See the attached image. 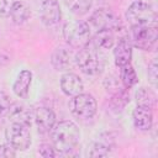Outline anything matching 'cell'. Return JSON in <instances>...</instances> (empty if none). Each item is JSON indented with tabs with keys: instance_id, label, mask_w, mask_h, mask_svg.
I'll use <instances>...</instances> for the list:
<instances>
[{
	"instance_id": "ffe728a7",
	"label": "cell",
	"mask_w": 158,
	"mask_h": 158,
	"mask_svg": "<svg viewBox=\"0 0 158 158\" xmlns=\"http://www.w3.org/2000/svg\"><path fill=\"white\" fill-rule=\"evenodd\" d=\"M128 102H130V94L126 88H121L120 90L112 94V98L110 99L109 102V107L115 112H120L126 107Z\"/></svg>"
},
{
	"instance_id": "7a4b0ae2",
	"label": "cell",
	"mask_w": 158,
	"mask_h": 158,
	"mask_svg": "<svg viewBox=\"0 0 158 158\" xmlns=\"http://www.w3.org/2000/svg\"><path fill=\"white\" fill-rule=\"evenodd\" d=\"M74 60L80 72L89 77L99 75L104 69V59L99 49L90 46V43L78 51L74 56Z\"/></svg>"
},
{
	"instance_id": "6da1fadb",
	"label": "cell",
	"mask_w": 158,
	"mask_h": 158,
	"mask_svg": "<svg viewBox=\"0 0 158 158\" xmlns=\"http://www.w3.org/2000/svg\"><path fill=\"white\" fill-rule=\"evenodd\" d=\"M51 137L53 147L59 153H67L74 149L80 138V131L78 126L70 120H63L56 122L51 130Z\"/></svg>"
},
{
	"instance_id": "4fadbf2b",
	"label": "cell",
	"mask_w": 158,
	"mask_h": 158,
	"mask_svg": "<svg viewBox=\"0 0 158 158\" xmlns=\"http://www.w3.org/2000/svg\"><path fill=\"white\" fill-rule=\"evenodd\" d=\"M60 89L67 96H75L84 90V84L75 73H64L60 78Z\"/></svg>"
},
{
	"instance_id": "484cf974",
	"label": "cell",
	"mask_w": 158,
	"mask_h": 158,
	"mask_svg": "<svg viewBox=\"0 0 158 158\" xmlns=\"http://www.w3.org/2000/svg\"><path fill=\"white\" fill-rule=\"evenodd\" d=\"M104 85H105V88H106V90L109 91H112L114 90V93H116L117 90H120L121 88H123V86H120V84H118V78H116V77H114V75H110V77H107L106 79H105V81H104ZM112 93V94H114Z\"/></svg>"
},
{
	"instance_id": "44dd1931",
	"label": "cell",
	"mask_w": 158,
	"mask_h": 158,
	"mask_svg": "<svg viewBox=\"0 0 158 158\" xmlns=\"http://www.w3.org/2000/svg\"><path fill=\"white\" fill-rule=\"evenodd\" d=\"M120 80L123 88L126 89H131L132 86H135L138 81L137 74L133 69V67L130 64H126L123 67H120Z\"/></svg>"
},
{
	"instance_id": "30bf717a",
	"label": "cell",
	"mask_w": 158,
	"mask_h": 158,
	"mask_svg": "<svg viewBox=\"0 0 158 158\" xmlns=\"http://www.w3.org/2000/svg\"><path fill=\"white\" fill-rule=\"evenodd\" d=\"M33 120L41 133H48L56 123V114L49 107L40 106L33 112Z\"/></svg>"
},
{
	"instance_id": "cb8c5ba5",
	"label": "cell",
	"mask_w": 158,
	"mask_h": 158,
	"mask_svg": "<svg viewBox=\"0 0 158 158\" xmlns=\"http://www.w3.org/2000/svg\"><path fill=\"white\" fill-rule=\"evenodd\" d=\"M11 106V101L10 98L7 96L6 93L0 91V118L7 115V111Z\"/></svg>"
},
{
	"instance_id": "7402d4cb",
	"label": "cell",
	"mask_w": 158,
	"mask_h": 158,
	"mask_svg": "<svg viewBox=\"0 0 158 158\" xmlns=\"http://www.w3.org/2000/svg\"><path fill=\"white\" fill-rule=\"evenodd\" d=\"M65 6L75 15H85L93 6L94 0H63Z\"/></svg>"
},
{
	"instance_id": "2e32d148",
	"label": "cell",
	"mask_w": 158,
	"mask_h": 158,
	"mask_svg": "<svg viewBox=\"0 0 158 158\" xmlns=\"http://www.w3.org/2000/svg\"><path fill=\"white\" fill-rule=\"evenodd\" d=\"M74 60V56L70 51L65 48H57L51 57V63L56 70L63 72L72 67V63Z\"/></svg>"
},
{
	"instance_id": "f546056e",
	"label": "cell",
	"mask_w": 158,
	"mask_h": 158,
	"mask_svg": "<svg viewBox=\"0 0 158 158\" xmlns=\"http://www.w3.org/2000/svg\"><path fill=\"white\" fill-rule=\"evenodd\" d=\"M135 1H138V2H142V4H147V5L153 6V7H154V4H156V0H135Z\"/></svg>"
},
{
	"instance_id": "5bb4252c",
	"label": "cell",
	"mask_w": 158,
	"mask_h": 158,
	"mask_svg": "<svg viewBox=\"0 0 158 158\" xmlns=\"http://www.w3.org/2000/svg\"><path fill=\"white\" fill-rule=\"evenodd\" d=\"M7 117L11 123H20L28 127L31 126V118H32L31 111L22 104H19V102L11 104L7 111Z\"/></svg>"
},
{
	"instance_id": "52a82bcc",
	"label": "cell",
	"mask_w": 158,
	"mask_h": 158,
	"mask_svg": "<svg viewBox=\"0 0 158 158\" xmlns=\"http://www.w3.org/2000/svg\"><path fill=\"white\" fill-rule=\"evenodd\" d=\"M5 138L15 151H26L31 146L30 127L20 123H11L5 130Z\"/></svg>"
},
{
	"instance_id": "ba28073f",
	"label": "cell",
	"mask_w": 158,
	"mask_h": 158,
	"mask_svg": "<svg viewBox=\"0 0 158 158\" xmlns=\"http://www.w3.org/2000/svg\"><path fill=\"white\" fill-rule=\"evenodd\" d=\"M89 26L99 30H117L121 26L120 17L111 10L100 7L95 10L89 17Z\"/></svg>"
},
{
	"instance_id": "9c48e42d",
	"label": "cell",
	"mask_w": 158,
	"mask_h": 158,
	"mask_svg": "<svg viewBox=\"0 0 158 158\" xmlns=\"http://www.w3.org/2000/svg\"><path fill=\"white\" fill-rule=\"evenodd\" d=\"M40 16L46 26H54L60 21L62 11L57 0H43L40 5Z\"/></svg>"
},
{
	"instance_id": "5b68a950",
	"label": "cell",
	"mask_w": 158,
	"mask_h": 158,
	"mask_svg": "<svg viewBox=\"0 0 158 158\" xmlns=\"http://www.w3.org/2000/svg\"><path fill=\"white\" fill-rule=\"evenodd\" d=\"M130 41L132 46L137 47L142 51H152L157 43L158 30L157 26H144L136 25L131 26L130 31Z\"/></svg>"
},
{
	"instance_id": "f1b7e54d",
	"label": "cell",
	"mask_w": 158,
	"mask_h": 158,
	"mask_svg": "<svg viewBox=\"0 0 158 158\" xmlns=\"http://www.w3.org/2000/svg\"><path fill=\"white\" fill-rule=\"evenodd\" d=\"M15 156H16V151L9 143L0 144V158H10Z\"/></svg>"
},
{
	"instance_id": "d6986e66",
	"label": "cell",
	"mask_w": 158,
	"mask_h": 158,
	"mask_svg": "<svg viewBox=\"0 0 158 158\" xmlns=\"http://www.w3.org/2000/svg\"><path fill=\"white\" fill-rule=\"evenodd\" d=\"M30 16H31V10L28 5L23 1H15L9 12V17L16 25H22L27 22Z\"/></svg>"
},
{
	"instance_id": "83f0119b",
	"label": "cell",
	"mask_w": 158,
	"mask_h": 158,
	"mask_svg": "<svg viewBox=\"0 0 158 158\" xmlns=\"http://www.w3.org/2000/svg\"><path fill=\"white\" fill-rule=\"evenodd\" d=\"M15 0H0V17L9 16V12L14 5Z\"/></svg>"
},
{
	"instance_id": "d4e9b609",
	"label": "cell",
	"mask_w": 158,
	"mask_h": 158,
	"mask_svg": "<svg viewBox=\"0 0 158 158\" xmlns=\"http://www.w3.org/2000/svg\"><path fill=\"white\" fill-rule=\"evenodd\" d=\"M157 59H152L151 63L148 64V70H147V75H148V80L149 83L156 88L157 86Z\"/></svg>"
},
{
	"instance_id": "4316f807",
	"label": "cell",
	"mask_w": 158,
	"mask_h": 158,
	"mask_svg": "<svg viewBox=\"0 0 158 158\" xmlns=\"http://www.w3.org/2000/svg\"><path fill=\"white\" fill-rule=\"evenodd\" d=\"M38 154L42 156V157L48 158V157H56V156H57V152H56L54 147H52L51 144L43 143V144H41L40 148H38Z\"/></svg>"
},
{
	"instance_id": "e0dca14e",
	"label": "cell",
	"mask_w": 158,
	"mask_h": 158,
	"mask_svg": "<svg viewBox=\"0 0 158 158\" xmlns=\"http://www.w3.org/2000/svg\"><path fill=\"white\" fill-rule=\"evenodd\" d=\"M114 147H115L114 139L109 135H102L98 137V139L93 143L89 156L90 157H106L111 153Z\"/></svg>"
},
{
	"instance_id": "9a60e30c",
	"label": "cell",
	"mask_w": 158,
	"mask_h": 158,
	"mask_svg": "<svg viewBox=\"0 0 158 158\" xmlns=\"http://www.w3.org/2000/svg\"><path fill=\"white\" fill-rule=\"evenodd\" d=\"M32 83V73L28 69H23L19 73L17 78L12 84V91L20 99H26Z\"/></svg>"
},
{
	"instance_id": "8fae6325",
	"label": "cell",
	"mask_w": 158,
	"mask_h": 158,
	"mask_svg": "<svg viewBox=\"0 0 158 158\" xmlns=\"http://www.w3.org/2000/svg\"><path fill=\"white\" fill-rule=\"evenodd\" d=\"M133 126L138 131H149L153 126V111L148 106L137 105L132 112Z\"/></svg>"
},
{
	"instance_id": "277c9868",
	"label": "cell",
	"mask_w": 158,
	"mask_h": 158,
	"mask_svg": "<svg viewBox=\"0 0 158 158\" xmlns=\"http://www.w3.org/2000/svg\"><path fill=\"white\" fill-rule=\"evenodd\" d=\"M126 20L131 26L144 25V26H157V12L153 6L133 1L126 10Z\"/></svg>"
},
{
	"instance_id": "7c38bea8",
	"label": "cell",
	"mask_w": 158,
	"mask_h": 158,
	"mask_svg": "<svg viewBox=\"0 0 158 158\" xmlns=\"http://www.w3.org/2000/svg\"><path fill=\"white\" fill-rule=\"evenodd\" d=\"M132 43L130 38L122 37L118 40L114 48V58H115V64L116 67H123L126 64L131 63L132 59Z\"/></svg>"
},
{
	"instance_id": "603a6c76",
	"label": "cell",
	"mask_w": 158,
	"mask_h": 158,
	"mask_svg": "<svg viewBox=\"0 0 158 158\" xmlns=\"http://www.w3.org/2000/svg\"><path fill=\"white\" fill-rule=\"evenodd\" d=\"M156 94L148 89V88H139L136 91V101L137 105H143V106H148L151 109H153V106L156 105Z\"/></svg>"
},
{
	"instance_id": "8992f818",
	"label": "cell",
	"mask_w": 158,
	"mask_h": 158,
	"mask_svg": "<svg viewBox=\"0 0 158 158\" xmlns=\"http://www.w3.org/2000/svg\"><path fill=\"white\" fill-rule=\"evenodd\" d=\"M69 110L73 114V116L78 118L89 120L95 116L98 111V104L95 98L91 94L80 93L70 99Z\"/></svg>"
},
{
	"instance_id": "3957f363",
	"label": "cell",
	"mask_w": 158,
	"mask_h": 158,
	"mask_svg": "<svg viewBox=\"0 0 158 158\" xmlns=\"http://www.w3.org/2000/svg\"><path fill=\"white\" fill-rule=\"evenodd\" d=\"M63 37L70 47L80 49L90 43L91 27L88 22L81 20L67 22L63 27Z\"/></svg>"
},
{
	"instance_id": "ac0fdd59",
	"label": "cell",
	"mask_w": 158,
	"mask_h": 158,
	"mask_svg": "<svg viewBox=\"0 0 158 158\" xmlns=\"http://www.w3.org/2000/svg\"><path fill=\"white\" fill-rule=\"evenodd\" d=\"M93 46L99 51L111 49L115 44V35L112 30H99L90 40Z\"/></svg>"
}]
</instances>
